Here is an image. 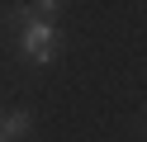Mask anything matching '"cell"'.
I'll list each match as a JSON object with an SVG mask.
<instances>
[{"instance_id":"1","label":"cell","mask_w":147,"mask_h":142,"mask_svg":"<svg viewBox=\"0 0 147 142\" xmlns=\"http://www.w3.org/2000/svg\"><path fill=\"white\" fill-rule=\"evenodd\" d=\"M52 52H57L52 24L38 19V14H29V24H24V57H29V62H52Z\"/></svg>"},{"instance_id":"2","label":"cell","mask_w":147,"mask_h":142,"mask_svg":"<svg viewBox=\"0 0 147 142\" xmlns=\"http://www.w3.org/2000/svg\"><path fill=\"white\" fill-rule=\"evenodd\" d=\"M19 133H29V114L14 109V114H5V118H0V137L10 142V137H19Z\"/></svg>"},{"instance_id":"3","label":"cell","mask_w":147,"mask_h":142,"mask_svg":"<svg viewBox=\"0 0 147 142\" xmlns=\"http://www.w3.org/2000/svg\"><path fill=\"white\" fill-rule=\"evenodd\" d=\"M0 142H5V137H0Z\"/></svg>"}]
</instances>
